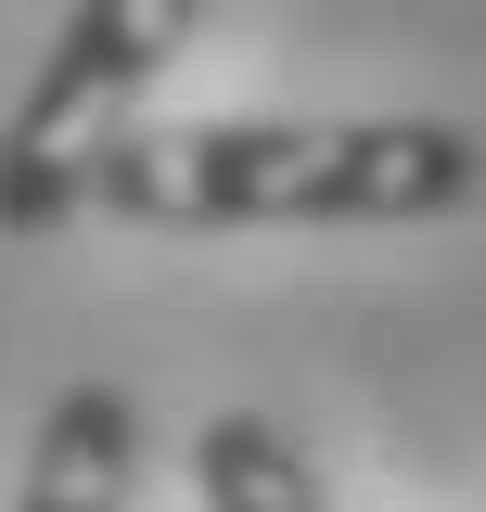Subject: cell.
I'll use <instances>...</instances> for the list:
<instances>
[{"mask_svg":"<svg viewBox=\"0 0 486 512\" xmlns=\"http://www.w3.org/2000/svg\"><path fill=\"white\" fill-rule=\"evenodd\" d=\"M205 0H64L52 52L26 77V103L0 116V231L13 244H52L90 218V192L116 167L128 128H154V77L192 52Z\"/></svg>","mask_w":486,"mask_h":512,"instance_id":"obj_2","label":"cell"},{"mask_svg":"<svg viewBox=\"0 0 486 512\" xmlns=\"http://www.w3.org/2000/svg\"><path fill=\"white\" fill-rule=\"evenodd\" d=\"M486 192L461 116H154L116 141L90 218L116 231H423Z\"/></svg>","mask_w":486,"mask_h":512,"instance_id":"obj_1","label":"cell"},{"mask_svg":"<svg viewBox=\"0 0 486 512\" xmlns=\"http://www.w3.org/2000/svg\"><path fill=\"white\" fill-rule=\"evenodd\" d=\"M141 487V397L128 384H64L26 436V474H13V512H128Z\"/></svg>","mask_w":486,"mask_h":512,"instance_id":"obj_3","label":"cell"},{"mask_svg":"<svg viewBox=\"0 0 486 512\" xmlns=\"http://www.w3.org/2000/svg\"><path fill=\"white\" fill-rule=\"evenodd\" d=\"M192 500L205 512H346L269 410H205L192 423Z\"/></svg>","mask_w":486,"mask_h":512,"instance_id":"obj_4","label":"cell"}]
</instances>
